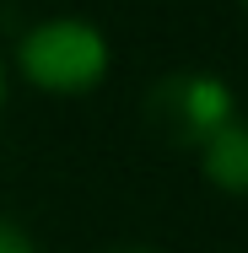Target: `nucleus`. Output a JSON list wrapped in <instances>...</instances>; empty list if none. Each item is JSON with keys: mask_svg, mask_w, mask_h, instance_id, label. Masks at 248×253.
I'll use <instances>...</instances> for the list:
<instances>
[{"mask_svg": "<svg viewBox=\"0 0 248 253\" xmlns=\"http://www.w3.org/2000/svg\"><path fill=\"white\" fill-rule=\"evenodd\" d=\"M108 65V33L87 16H49L27 27L16 43V70L27 76V86L49 97H87L92 86H102Z\"/></svg>", "mask_w": 248, "mask_h": 253, "instance_id": "nucleus-1", "label": "nucleus"}, {"mask_svg": "<svg viewBox=\"0 0 248 253\" xmlns=\"http://www.w3.org/2000/svg\"><path fill=\"white\" fill-rule=\"evenodd\" d=\"M232 119H238V97L210 70H167L146 92V124L178 151H199Z\"/></svg>", "mask_w": 248, "mask_h": 253, "instance_id": "nucleus-2", "label": "nucleus"}, {"mask_svg": "<svg viewBox=\"0 0 248 253\" xmlns=\"http://www.w3.org/2000/svg\"><path fill=\"white\" fill-rule=\"evenodd\" d=\"M199 172L221 194H248V124L232 119L199 146Z\"/></svg>", "mask_w": 248, "mask_h": 253, "instance_id": "nucleus-3", "label": "nucleus"}, {"mask_svg": "<svg viewBox=\"0 0 248 253\" xmlns=\"http://www.w3.org/2000/svg\"><path fill=\"white\" fill-rule=\"evenodd\" d=\"M0 253H38V248H33V237H27L16 221H5V215H0Z\"/></svg>", "mask_w": 248, "mask_h": 253, "instance_id": "nucleus-4", "label": "nucleus"}, {"mask_svg": "<svg viewBox=\"0 0 248 253\" xmlns=\"http://www.w3.org/2000/svg\"><path fill=\"white\" fill-rule=\"evenodd\" d=\"M119 253H162V248H146V243H130V248H119Z\"/></svg>", "mask_w": 248, "mask_h": 253, "instance_id": "nucleus-5", "label": "nucleus"}, {"mask_svg": "<svg viewBox=\"0 0 248 253\" xmlns=\"http://www.w3.org/2000/svg\"><path fill=\"white\" fill-rule=\"evenodd\" d=\"M0 102H5V59H0Z\"/></svg>", "mask_w": 248, "mask_h": 253, "instance_id": "nucleus-6", "label": "nucleus"}, {"mask_svg": "<svg viewBox=\"0 0 248 253\" xmlns=\"http://www.w3.org/2000/svg\"><path fill=\"white\" fill-rule=\"evenodd\" d=\"M243 11H248V0H243Z\"/></svg>", "mask_w": 248, "mask_h": 253, "instance_id": "nucleus-7", "label": "nucleus"}]
</instances>
